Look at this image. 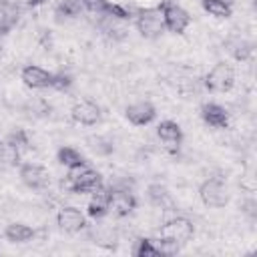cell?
Wrapping results in <instances>:
<instances>
[{"instance_id": "cell-1", "label": "cell", "mask_w": 257, "mask_h": 257, "mask_svg": "<svg viewBox=\"0 0 257 257\" xmlns=\"http://www.w3.org/2000/svg\"><path fill=\"white\" fill-rule=\"evenodd\" d=\"M102 185V177L98 171L86 167V165H80V167H74V169H68V175L66 179L62 181V187L70 193H92L96 191L98 187Z\"/></svg>"}, {"instance_id": "cell-2", "label": "cell", "mask_w": 257, "mask_h": 257, "mask_svg": "<svg viewBox=\"0 0 257 257\" xmlns=\"http://www.w3.org/2000/svg\"><path fill=\"white\" fill-rule=\"evenodd\" d=\"M137 30L145 38H157L165 32V20H163V4L155 8H145L139 10L137 14Z\"/></svg>"}, {"instance_id": "cell-3", "label": "cell", "mask_w": 257, "mask_h": 257, "mask_svg": "<svg viewBox=\"0 0 257 257\" xmlns=\"http://www.w3.org/2000/svg\"><path fill=\"white\" fill-rule=\"evenodd\" d=\"M199 197L203 201V205L211 207V209H221L229 203V189L221 179H207L201 183L199 187Z\"/></svg>"}, {"instance_id": "cell-4", "label": "cell", "mask_w": 257, "mask_h": 257, "mask_svg": "<svg viewBox=\"0 0 257 257\" xmlns=\"http://www.w3.org/2000/svg\"><path fill=\"white\" fill-rule=\"evenodd\" d=\"M193 233H195V227H193V223L187 217H175V219L167 221L161 227L159 237L167 239V241H173V243H177L181 247V245H185L193 237Z\"/></svg>"}, {"instance_id": "cell-5", "label": "cell", "mask_w": 257, "mask_h": 257, "mask_svg": "<svg viewBox=\"0 0 257 257\" xmlns=\"http://www.w3.org/2000/svg\"><path fill=\"white\" fill-rule=\"evenodd\" d=\"M235 84V72L227 62H217L205 76V86L211 92H229Z\"/></svg>"}, {"instance_id": "cell-6", "label": "cell", "mask_w": 257, "mask_h": 257, "mask_svg": "<svg viewBox=\"0 0 257 257\" xmlns=\"http://www.w3.org/2000/svg\"><path fill=\"white\" fill-rule=\"evenodd\" d=\"M163 20H165V30L173 34H183L191 24L189 12L175 2H163Z\"/></svg>"}, {"instance_id": "cell-7", "label": "cell", "mask_w": 257, "mask_h": 257, "mask_svg": "<svg viewBox=\"0 0 257 257\" xmlns=\"http://www.w3.org/2000/svg\"><path fill=\"white\" fill-rule=\"evenodd\" d=\"M137 209V199L128 189L122 187H110L108 197V211H112L116 217H126Z\"/></svg>"}, {"instance_id": "cell-8", "label": "cell", "mask_w": 257, "mask_h": 257, "mask_svg": "<svg viewBox=\"0 0 257 257\" xmlns=\"http://www.w3.org/2000/svg\"><path fill=\"white\" fill-rule=\"evenodd\" d=\"M124 116H126V120H128L131 124H135V126H145V124H149V122L155 120L157 108H155V104L149 102V100H139V102H133V104H128V106L124 108Z\"/></svg>"}, {"instance_id": "cell-9", "label": "cell", "mask_w": 257, "mask_h": 257, "mask_svg": "<svg viewBox=\"0 0 257 257\" xmlns=\"http://www.w3.org/2000/svg\"><path fill=\"white\" fill-rule=\"evenodd\" d=\"M20 179H22V183H24L26 187L40 191V189H44V187L48 185L50 175H48V171H46L42 165L24 163V165H20Z\"/></svg>"}, {"instance_id": "cell-10", "label": "cell", "mask_w": 257, "mask_h": 257, "mask_svg": "<svg viewBox=\"0 0 257 257\" xmlns=\"http://www.w3.org/2000/svg\"><path fill=\"white\" fill-rule=\"evenodd\" d=\"M56 223L62 231L66 233H78L84 229L86 221H84V215L80 213V209L76 207H62L56 215Z\"/></svg>"}, {"instance_id": "cell-11", "label": "cell", "mask_w": 257, "mask_h": 257, "mask_svg": "<svg viewBox=\"0 0 257 257\" xmlns=\"http://www.w3.org/2000/svg\"><path fill=\"white\" fill-rule=\"evenodd\" d=\"M70 114H72V118L76 122H80L84 126H92V124H96L100 120V106L96 102H92V100H78L72 106Z\"/></svg>"}, {"instance_id": "cell-12", "label": "cell", "mask_w": 257, "mask_h": 257, "mask_svg": "<svg viewBox=\"0 0 257 257\" xmlns=\"http://www.w3.org/2000/svg\"><path fill=\"white\" fill-rule=\"evenodd\" d=\"M157 135L165 143L169 153H177L179 151V145L183 141V131H181V126L175 120H163L157 126Z\"/></svg>"}, {"instance_id": "cell-13", "label": "cell", "mask_w": 257, "mask_h": 257, "mask_svg": "<svg viewBox=\"0 0 257 257\" xmlns=\"http://www.w3.org/2000/svg\"><path fill=\"white\" fill-rule=\"evenodd\" d=\"M201 118L213 128H227L229 126V112L225 106L217 102H207L201 106Z\"/></svg>"}, {"instance_id": "cell-14", "label": "cell", "mask_w": 257, "mask_h": 257, "mask_svg": "<svg viewBox=\"0 0 257 257\" xmlns=\"http://www.w3.org/2000/svg\"><path fill=\"white\" fill-rule=\"evenodd\" d=\"M22 80L30 88H48L50 82H52V72L44 70L42 66L28 64V66L22 68Z\"/></svg>"}, {"instance_id": "cell-15", "label": "cell", "mask_w": 257, "mask_h": 257, "mask_svg": "<svg viewBox=\"0 0 257 257\" xmlns=\"http://www.w3.org/2000/svg\"><path fill=\"white\" fill-rule=\"evenodd\" d=\"M108 197H110V187L100 185L96 191H92V199L88 201L86 213L92 219H102L108 213Z\"/></svg>"}, {"instance_id": "cell-16", "label": "cell", "mask_w": 257, "mask_h": 257, "mask_svg": "<svg viewBox=\"0 0 257 257\" xmlns=\"http://www.w3.org/2000/svg\"><path fill=\"white\" fill-rule=\"evenodd\" d=\"M4 237L10 241V243H26L34 237V229L24 225V223H10L4 231Z\"/></svg>"}, {"instance_id": "cell-17", "label": "cell", "mask_w": 257, "mask_h": 257, "mask_svg": "<svg viewBox=\"0 0 257 257\" xmlns=\"http://www.w3.org/2000/svg\"><path fill=\"white\" fill-rule=\"evenodd\" d=\"M56 159H58V163L64 165L66 169H74V167L86 165L84 157H82L80 151H76L74 147H60L58 153H56Z\"/></svg>"}, {"instance_id": "cell-18", "label": "cell", "mask_w": 257, "mask_h": 257, "mask_svg": "<svg viewBox=\"0 0 257 257\" xmlns=\"http://www.w3.org/2000/svg\"><path fill=\"white\" fill-rule=\"evenodd\" d=\"M0 165L4 167H18L20 165V149L12 145L8 139H0Z\"/></svg>"}, {"instance_id": "cell-19", "label": "cell", "mask_w": 257, "mask_h": 257, "mask_svg": "<svg viewBox=\"0 0 257 257\" xmlns=\"http://www.w3.org/2000/svg\"><path fill=\"white\" fill-rule=\"evenodd\" d=\"M147 195H149V201L153 203V205H157V207H173V201H171V195H169V191L163 187V185H159V183H155V185H149V189H147Z\"/></svg>"}, {"instance_id": "cell-20", "label": "cell", "mask_w": 257, "mask_h": 257, "mask_svg": "<svg viewBox=\"0 0 257 257\" xmlns=\"http://www.w3.org/2000/svg\"><path fill=\"white\" fill-rule=\"evenodd\" d=\"M201 6L205 12H209L215 18H229L233 14V8L221 0H201Z\"/></svg>"}, {"instance_id": "cell-21", "label": "cell", "mask_w": 257, "mask_h": 257, "mask_svg": "<svg viewBox=\"0 0 257 257\" xmlns=\"http://www.w3.org/2000/svg\"><path fill=\"white\" fill-rule=\"evenodd\" d=\"M133 255L135 257H157V255H161V249L155 245L153 239L141 237V239H137V243L133 247Z\"/></svg>"}, {"instance_id": "cell-22", "label": "cell", "mask_w": 257, "mask_h": 257, "mask_svg": "<svg viewBox=\"0 0 257 257\" xmlns=\"http://www.w3.org/2000/svg\"><path fill=\"white\" fill-rule=\"evenodd\" d=\"M253 52V44L245 38H237L233 44H231V54L235 60H247Z\"/></svg>"}, {"instance_id": "cell-23", "label": "cell", "mask_w": 257, "mask_h": 257, "mask_svg": "<svg viewBox=\"0 0 257 257\" xmlns=\"http://www.w3.org/2000/svg\"><path fill=\"white\" fill-rule=\"evenodd\" d=\"M82 2L80 0H62L56 6V16H66V18H74L80 14Z\"/></svg>"}, {"instance_id": "cell-24", "label": "cell", "mask_w": 257, "mask_h": 257, "mask_svg": "<svg viewBox=\"0 0 257 257\" xmlns=\"http://www.w3.org/2000/svg\"><path fill=\"white\" fill-rule=\"evenodd\" d=\"M72 86V76L68 72H56L52 74V82H50V88H56V90H68Z\"/></svg>"}, {"instance_id": "cell-25", "label": "cell", "mask_w": 257, "mask_h": 257, "mask_svg": "<svg viewBox=\"0 0 257 257\" xmlns=\"http://www.w3.org/2000/svg\"><path fill=\"white\" fill-rule=\"evenodd\" d=\"M12 145H16L20 151H26V149H30V141H28V135L22 131V128H16L14 133H10L8 137H6Z\"/></svg>"}, {"instance_id": "cell-26", "label": "cell", "mask_w": 257, "mask_h": 257, "mask_svg": "<svg viewBox=\"0 0 257 257\" xmlns=\"http://www.w3.org/2000/svg\"><path fill=\"white\" fill-rule=\"evenodd\" d=\"M82 2V6L86 8V10H90V12H106V8H108V0H80Z\"/></svg>"}, {"instance_id": "cell-27", "label": "cell", "mask_w": 257, "mask_h": 257, "mask_svg": "<svg viewBox=\"0 0 257 257\" xmlns=\"http://www.w3.org/2000/svg\"><path fill=\"white\" fill-rule=\"evenodd\" d=\"M221 2H225V4H229V6H233V2H235V0H221Z\"/></svg>"}, {"instance_id": "cell-28", "label": "cell", "mask_w": 257, "mask_h": 257, "mask_svg": "<svg viewBox=\"0 0 257 257\" xmlns=\"http://www.w3.org/2000/svg\"><path fill=\"white\" fill-rule=\"evenodd\" d=\"M30 2H32V4H42L44 0H30Z\"/></svg>"}]
</instances>
